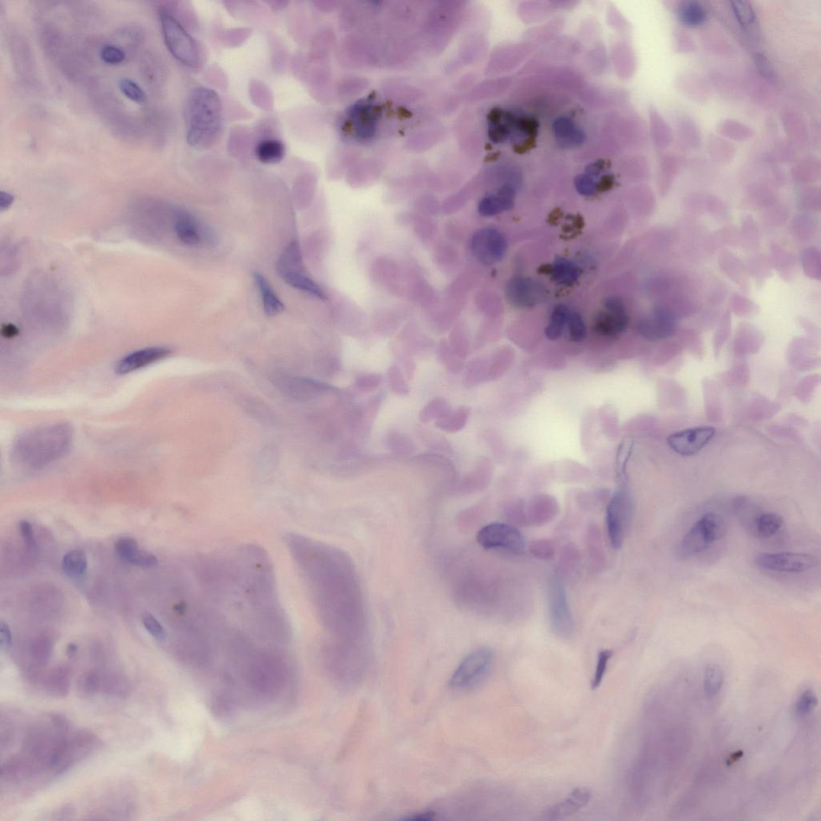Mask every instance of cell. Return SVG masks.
Listing matches in <instances>:
<instances>
[{"label": "cell", "instance_id": "obj_54", "mask_svg": "<svg viewBox=\"0 0 821 821\" xmlns=\"http://www.w3.org/2000/svg\"><path fill=\"white\" fill-rule=\"evenodd\" d=\"M435 814L432 813H423L421 814L413 815L412 817L405 818L407 820H432L434 819Z\"/></svg>", "mask_w": 821, "mask_h": 821}, {"label": "cell", "instance_id": "obj_22", "mask_svg": "<svg viewBox=\"0 0 821 821\" xmlns=\"http://www.w3.org/2000/svg\"><path fill=\"white\" fill-rule=\"evenodd\" d=\"M254 280L260 293L266 315L275 316L284 311L285 310L284 302L272 288L268 280L259 272H255L254 274Z\"/></svg>", "mask_w": 821, "mask_h": 821}, {"label": "cell", "instance_id": "obj_48", "mask_svg": "<svg viewBox=\"0 0 821 821\" xmlns=\"http://www.w3.org/2000/svg\"><path fill=\"white\" fill-rule=\"evenodd\" d=\"M382 376L379 374L369 373L359 375L355 380V387L362 392L373 391L379 388L382 383Z\"/></svg>", "mask_w": 821, "mask_h": 821}, {"label": "cell", "instance_id": "obj_27", "mask_svg": "<svg viewBox=\"0 0 821 821\" xmlns=\"http://www.w3.org/2000/svg\"><path fill=\"white\" fill-rule=\"evenodd\" d=\"M255 154L261 163L273 165L279 163L284 158L286 148L281 140L277 139H266L261 140L256 146Z\"/></svg>", "mask_w": 821, "mask_h": 821}, {"label": "cell", "instance_id": "obj_11", "mask_svg": "<svg viewBox=\"0 0 821 821\" xmlns=\"http://www.w3.org/2000/svg\"><path fill=\"white\" fill-rule=\"evenodd\" d=\"M470 250L480 263L494 265L504 259L508 250V241L499 229L485 227L478 229L473 235Z\"/></svg>", "mask_w": 821, "mask_h": 821}, {"label": "cell", "instance_id": "obj_13", "mask_svg": "<svg viewBox=\"0 0 821 821\" xmlns=\"http://www.w3.org/2000/svg\"><path fill=\"white\" fill-rule=\"evenodd\" d=\"M715 432V428L711 426L688 428L669 437L668 446L681 456H693L713 440Z\"/></svg>", "mask_w": 821, "mask_h": 821}, {"label": "cell", "instance_id": "obj_29", "mask_svg": "<svg viewBox=\"0 0 821 821\" xmlns=\"http://www.w3.org/2000/svg\"><path fill=\"white\" fill-rule=\"evenodd\" d=\"M63 571L71 578H80L88 569V558L85 552L73 550L67 553L62 560Z\"/></svg>", "mask_w": 821, "mask_h": 821}, {"label": "cell", "instance_id": "obj_34", "mask_svg": "<svg viewBox=\"0 0 821 821\" xmlns=\"http://www.w3.org/2000/svg\"><path fill=\"white\" fill-rule=\"evenodd\" d=\"M451 410V407L446 399L435 398L423 407L420 412L419 418L421 422L425 423L437 421Z\"/></svg>", "mask_w": 821, "mask_h": 821}, {"label": "cell", "instance_id": "obj_36", "mask_svg": "<svg viewBox=\"0 0 821 821\" xmlns=\"http://www.w3.org/2000/svg\"><path fill=\"white\" fill-rule=\"evenodd\" d=\"M489 373L483 361L475 359L471 362L464 375V384L474 386L488 377Z\"/></svg>", "mask_w": 821, "mask_h": 821}, {"label": "cell", "instance_id": "obj_47", "mask_svg": "<svg viewBox=\"0 0 821 821\" xmlns=\"http://www.w3.org/2000/svg\"><path fill=\"white\" fill-rule=\"evenodd\" d=\"M574 186L579 195L585 197L593 196L599 190L598 183L587 174L578 175L574 180Z\"/></svg>", "mask_w": 821, "mask_h": 821}, {"label": "cell", "instance_id": "obj_4", "mask_svg": "<svg viewBox=\"0 0 821 821\" xmlns=\"http://www.w3.org/2000/svg\"><path fill=\"white\" fill-rule=\"evenodd\" d=\"M276 268L280 278L293 288L307 293L318 300H327L326 293L308 275L300 245L297 242L287 245L277 261Z\"/></svg>", "mask_w": 821, "mask_h": 821}, {"label": "cell", "instance_id": "obj_5", "mask_svg": "<svg viewBox=\"0 0 821 821\" xmlns=\"http://www.w3.org/2000/svg\"><path fill=\"white\" fill-rule=\"evenodd\" d=\"M160 22L166 48L175 60L188 67L200 64L197 43L179 20L166 10H160Z\"/></svg>", "mask_w": 821, "mask_h": 821}, {"label": "cell", "instance_id": "obj_23", "mask_svg": "<svg viewBox=\"0 0 821 821\" xmlns=\"http://www.w3.org/2000/svg\"><path fill=\"white\" fill-rule=\"evenodd\" d=\"M783 526V519L775 512H760L751 527V533L757 537L767 539L777 535Z\"/></svg>", "mask_w": 821, "mask_h": 821}, {"label": "cell", "instance_id": "obj_25", "mask_svg": "<svg viewBox=\"0 0 821 821\" xmlns=\"http://www.w3.org/2000/svg\"><path fill=\"white\" fill-rule=\"evenodd\" d=\"M373 111L368 106H355L351 114L355 133L361 139H368L375 134V118Z\"/></svg>", "mask_w": 821, "mask_h": 821}, {"label": "cell", "instance_id": "obj_53", "mask_svg": "<svg viewBox=\"0 0 821 821\" xmlns=\"http://www.w3.org/2000/svg\"><path fill=\"white\" fill-rule=\"evenodd\" d=\"M15 197L8 192L1 191L0 193V210L1 211L8 210L12 206L14 203Z\"/></svg>", "mask_w": 821, "mask_h": 821}, {"label": "cell", "instance_id": "obj_52", "mask_svg": "<svg viewBox=\"0 0 821 821\" xmlns=\"http://www.w3.org/2000/svg\"><path fill=\"white\" fill-rule=\"evenodd\" d=\"M19 530L21 535L24 537V540L27 546L31 548H35L36 543L35 540L33 527L27 521H22L19 523Z\"/></svg>", "mask_w": 821, "mask_h": 821}, {"label": "cell", "instance_id": "obj_16", "mask_svg": "<svg viewBox=\"0 0 821 821\" xmlns=\"http://www.w3.org/2000/svg\"><path fill=\"white\" fill-rule=\"evenodd\" d=\"M170 353L171 350L164 347L140 349L120 359L115 371L119 375H127L158 362L168 357Z\"/></svg>", "mask_w": 821, "mask_h": 821}, {"label": "cell", "instance_id": "obj_8", "mask_svg": "<svg viewBox=\"0 0 821 821\" xmlns=\"http://www.w3.org/2000/svg\"><path fill=\"white\" fill-rule=\"evenodd\" d=\"M494 651L487 647L470 653L460 664L450 679V687L467 690L478 686L487 677L494 663Z\"/></svg>", "mask_w": 821, "mask_h": 821}, {"label": "cell", "instance_id": "obj_12", "mask_svg": "<svg viewBox=\"0 0 821 821\" xmlns=\"http://www.w3.org/2000/svg\"><path fill=\"white\" fill-rule=\"evenodd\" d=\"M505 294L512 306L530 308L539 304L545 300L546 288L539 281L527 277L515 276L507 284Z\"/></svg>", "mask_w": 821, "mask_h": 821}, {"label": "cell", "instance_id": "obj_35", "mask_svg": "<svg viewBox=\"0 0 821 821\" xmlns=\"http://www.w3.org/2000/svg\"><path fill=\"white\" fill-rule=\"evenodd\" d=\"M115 551L122 561L131 564L140 550L137 541L132 537H125L120 538L115 544Z\"/></svg>", "mask_w": 821, "mask_h": 821}, {"label": "cell", "instance_id": "obj_55", "mask_svg": "<svg viewBox=\"0 0 821 821\" xmlns=\"http://www.w3.org/2000/svg\"><path fill=\"white\" fill-rule=\"evenodd\" d=\"M67 653H69V655H72V653H75V652L76 651V647L74 644H70L69 647H67Z\"/></svg>", "mask_w": 821, "mask_h": 821}, {"label": "cell", "instance_id": "obj_2", "mask_svg": "<svg viewBox=\"0 0 821 821\" xmlns=\"http://www.w3.org/2000/svg\"><path fill=\"white\" fill-rule=\"evenodd\" d=\"M222 128V103L213 90L206 87L193 90L187 102V143L195 149H208Z\"/></svg>", "mask_w": 821, "mask_h": 821}, {"label": "cell", "instance_id": "obj_32", "mask_svg": "<svg viewBox=\"0 0 821 821\" xmlns=\"http://www.w3.org/2000/svg\"><path fill=\"white\" fill-rule=\"evenodd\" d=\"M569 313L568 307L563 304L554 308L550 323L546 328V336L551 341H555L562 336L564 327L567 324Z\"/></svg>", "mask_w": 821, "mask_h": 821}, {"label": "cell", "instance_id": "obj_51", "mask_svg": "<svg viewBox=\"0 0 821 821\" xmlns=\"http://www.w3.org/2000/svg\"><path fill=\"white\" fill-rule=\"evenodd\" d=\"M13 642L12 631L4 621H0V648L3 652L7 653L10 649Z\"/></svg>", "mask_w": 821, "mask_h": 821}, {"label": "cell", "instance_id": "obj_6", "mask_svg": "<svg viewBox=\"0 0 821 821\" xmlns=\"http://www.w3.org/2000/svg\"><path fill=\"white\" fill-rule=\"evenodd\" d=\"M547 596L552 631L561 639L569 640L574 634V619L566 589L557 574L551 575L548 579Z\"/></svg>", "mask_w": 821, "mask_h": 821}, {"label": "cell", "instance_id": "obj_49", "mask_svg": "<svg viewBox=\"0 0 821 821\" xmlns=\"http://www.w3.org/2000/svg\"><path fill=\"white\" fill-rule=\"evenodd\" d=\"M101 58L108 65H119L124 60L125 54L116 46L106 45L101 50Z\"/></svg>", "mask_w": 821, "mask_h": 821}, {"label": "cell", "instance_id": "obj_42", "mask_svg": "<svg viewBox=\"0 0 821 821\" xmlns=\"http://www.w3.org/2000/svg\"><path fill=\"white\" fill-rule=\"evenodd\" d=\"M569 336L574 342H581L587 337V327L581 315L576 311H569L567 324Z\"/></svg>", "mask_w": 821, "mask_h": 821}, {"label": "cell", "instance_id": "obj_43", "mask_svg": "<svg viewBox=\"0 0 821 821\" xmlns=\"http://www.w3.org/2000/svg\"><path fill=\"white\" fill-rule=\"evenodd\" d=\"M530 552L539 560L548 561L555 555V548L550 540L539 539L531 542Z\"/></svg>", "mask_w": 821, "mask_h": 821}, {"label": "cell", "instance_id": "obj_31", "mask_svg": "<svg viewBox=\"0 0 821 821\" xmlns=\"http://www.w3.org/2000/svg\"><path fill=\"white\" fill-rule=\"evenodd\" d=\"M678 17L685 25L695 27L704 23L707 15L701 4L695 1H688L685 2L679 8Z\"/></svg>", "mask_w": 821, "mask_h": 821}, {"label": "cell", "instance_id": "obj_7", "mask_svg": "<svg viewBox=\"0 0 821 821\" xmlns=\"http://www.w3.org/2000/svg\"><path fill=\"white\" fill-rule=\"evenodd\" d=\"M479 545L488 551H500L521 555L526 542L517 528L507 523L494 522L480 529L477 535Z\"/></svg>", "mask_w": 821, "mask_h": 821}, {"label": "cell", "instance_id": "obj_21", "mask_svg": "<svg viewBox=\"0 0 821 821\" xmlns=\"http://www.w3.org/2000/svg\"><path fill=\"white\" fill-rule=\"evenodd\" d=\"M558 505L548 498L533 501L526 512V522L535 526H542L551 522L558 514Z\"/></svg>", "mask_w": 821, "mask_h": 821}, {"label": "cell", "instance_id": "obj_30", "mask_svg": "<svg viewBox=\"0 0 821 821\" xmlns=\"http://www.w3.org/2000/svg\"><path fill=\"white\" fill-rule=\"evenodd\" d=\"M724 684L723 671L717 664H708L704 674V692L709 699H714L720 694Z\"/></svg>", "mask_w": 821, "mask_h": 821}, {"label": "cell", "instance_id": "obj_10", "mask_svg": "<svg viewBox=\"0 0 821 821\" xmlns=\"http://www.w3.org/2000/svg\"><path fill=\"white\" fill-rule=\"evenodd\" d=\"M632 514L631 501L625 490L617 491L606 510L605 524L612 547L619 550L624 545Z\"/></svg>", "mask_w": 821, "mask_h": 821}, {"label": "cell", "instance_id": "obj_17", "mask_svg": "<svg viewBox=\"0 0 821 821\" xmlns=\"http://www.w3.org/2000/svg\"><path fill=\"white\" fill-rule=\"evenodd\" d=\"M591 798L592 791L589 788H576L564 801L547 808L543 814V818L547 820H557L571 817L587 806Z\"/></svg>", "mask_w": 821, "mask_h": 821}, {"label": "cell", "instance_id": "obj_19", "mask_svg": "<svg viewBox=\"0 0 821 821\" xmlns=\"http://www.w3.org/2000/svg\"><path fill=\"white\" fill-rule=\"evenodd\" d=\"M176 236L181 243L189 247H198L205 243L207 234L197 219L190 213L179 211L174 222Z\"/></svg>", "mask_w": 821, "mask_h": 821}, {"label": "cell", "instance_id": "obj_18", "mask_svg": "<svg viewBox=\"0 0 821 821\" xmlns=\"http://www.w3.org/2000/svg\"><path fill=\"white\" fill-rule=\"evenodd\" d=\"M515 197L516 190L514 186H501L498 191L484 197L480 201L479 213L485 217H494L510 211L514 206Z\"/></svg>", "mask_w": 821, "mask_h": 821}, {"label": "cell", "instance_id": "obj_41", "mask_svg": "<svg viewBox=\"0 0 821 821\" xmlns=\"http://www.w3.org/2000/svg\"><path fill=\"white\" fill-rule=\"evenodd\" d=\"M388 383L390 389L396 395L405 396L409 394V384L403 374L401 369L397 366H391L388 371Z\"/></svg>", "mask_w": 821, "mask_h": 821}, {"label": "cell", "instance_id": "obj_26", "mask_svg": "<svg viewBox=\"0 0 821 821\" xmlns=\"http://www.w3.org/2000/svg\"><path fill=\"white\" fill-rule=\"evenodd\" d=\"M550 273L552 279L562 286H572L579 278L578 266L572 261L563 257L554 260L551 266Z\"/></svg>", "mask_w": 821, "mask_h": 821}, {"label": "cell", "instance_id": "obj_14", "mask_svg": "<svg viewBox=\"0 0 821 821\" xmlns=\"http://www.w3.org/2000/svg\"><path fill=\"white\" fill-rule=\"evenodd\" d=\"M676 318L672 311L658 307L651 315L637 323V332L650 341H664L673 336L676 330Z\"/></svg>", "mask_w": 821, "mask_h": 821}, {"label": "cell", "instance_id": "obj_38", "mask_svg": "<svg viewBox=\"0 0 821 821\" xmlns=\"http://www.w3.org/2000/svg\"><path fill=\"white\" fill-rule=\"evenodd\" d=\"M438 355L439 358H440L443 364L452 373H459L460 371L463 370L464 366V359L460 358L447 343H442L440 345L438 349Z\"/></svg>", "mask_w": 821, "mask_h": 821}, {"label": "cell", "instance_id": "obj_24", "mask_svg": "<svg viewBox=\"0 0 821 821\" xmlns=\"http://www.w3.org/2000/svg\"><path fill=\"white\" fill-rule=\"evenodd\" d=\"M282 387L298 399H311V397L329 389L328 387L317 382L300 378H286Z\"/></svg>", "mask_w": 821, "mask_h": 821}, {"label": "cell", "instance_id": "obj_44", "mask_svg": "<svg viewBox=\"0 0 821 821\" xmlns=\"http://www.w3.org/2000/svg\"><path fill=\"white\" fill-rule=\"evenodd\" d=\"M612 656H613V651L610 650H604L599 652L594 676L592 682H591V689L596 690L601 686Z\"/></svg>", "mask_w": 821, "mask_h": 821}, {"label": "cell", "instance_id": "obj_20", "mask_svg": "<svg viewBox=\"0 0 821 821\" xmlns=\"http://www.w3.org/2000/svg\"><path fill=\"white\" fill-rule=\"evenodd\" d=\"M553 131L558 143L562 148L578 147L583 144L585 139L583 130L578 127L573 120L567 117L554 120Z\"/></svg>", "mask_w": 821, "mask_h": 821}, {"label": "cell", "instance_id": "obj_50", "mask_svg": "<svg viewBox=\"0 0 821 821\" xmlns=\"http://www.w3.org/2000/svg\"><path fill=\"white\" fill-rule=\"evenodd\" d=\"M131 564L140 568H155L158 567V559L153 553L145 551H140Z\"/></svg>", "mask_w": 821, "mask_h": 821}, {"label": "cell", "instance_id": "obj_40", "mask_svg": "<svg viewBox=\"0 0 821 821\" xmlns=\"http://www.w3.org/2000/svg\"><path fill=\"white\" fill-rule=\"evenodd\" d=\"M119 88L120 92L124 94V96L129 99L134 103L139 104H144L147 102V96L137 83L128 78H122L119 81Z\"/></svg>", "mask_w": 821, "mask_h": 821}, {"label": "cell", "instance_id": "obj_28", "mask_svg": "<svg viewBox=\"0 0 821 821\" xmlns=\"http://www.w3.org/2000/svg\"><path fill=\"white\" fill-rule=\"evenodd\" d=\"M470 410L462 406L456 410L448 412L440 419L435 421L436 426L447 432H457L463 430L469 420Z\"/></svg>", "mask_w": 821, "mask_h": 821}, {"label": "cell", "instance_id": "obj_15", "mask_svg": "<svg viewBox=\"0 0 821 821\" xmlns=\"http://www.w3.org/2000/svg\"><path fill=\"white\" fill-rule=\"evenodd\" d=\"M628 324L624 302L618 297H612L605 300L604 310L596 318L595 329L603 336H615L625 332Z\"/></svg>", "mask_w": 821, "mask_h": 821}, {"label": "cell", "instance_id": "obj_45", "mask_svg": "<svg viewBox=\"0 0 821 821\" xmlns=\"http://www.w3.org/2000/svg\"><path fill=\"white\" fill-rule=\"evenodd\" d=\"M732 10H733L736 19L742 26H749L755 20V14L752 8L747 2L744 1H733L731 2Z\"/></svg>", "mask_w": 821, "mask_h": 821}, {"label": "cell", "instance_id": "obj_3", "mask_svg": "<svg viewBox=\"0 0 821 821\" xmlns=\"http://www.w3.org/2000/svg\"><path fill=\"white\" fill-rule=\"evenodd\" d=\"M726 526L723 517L715 512L705 514L691 527L678 543L676 553L681 560L707 551L715 542L723 539Z\"/></svg>", "mask_w": 821, "mask_h": 821}, {"label": "cell", "instance_id": "obj_33", "mask_svg": "<svg viewBox=\"0 0 821 821\" xmlns=\"http://www.w3.org/2000/svg\"><path fill=\"white\" fill-rule=\"evenodd\" d=\"M387 444L391 451L400 456H411L416 451L411 438L400 432H390L387 437Z\"/></svg>", "mask_w": 821, "mask_h": 821}, {"label": "cell", "instance_id": "obj_39", "mask_svg": "<svg viewBox=\"0 0 821 821\" xmlns=\"http://www.w3.org/2000/svg\"><path fill=\"white\" fill-rule=\"evenodd\" d=\"M489 464L487 462L480 460V462L475 464V467L473 472L464 478L462 480V488L464 489H472L478 487L479 485L484 482V480L487 479L489 475Z\"/></svg>", "mask_w": 821, "mask_h": 821}, {"label": "cell", "instance_id": "obj_9", "mask_svg": "<svg viewBox=\"0 0 821 821\" xmlns=\"http://www.w3.org/2000/svg\"><path fill=\"white\" fill-rule=\"evenodd\" d=\"M756 566L763 571L802 574L819 566L820 560L813 554L781 552L760 553L754 558Z\"/></svg>", "mask_w": 821, "mask_h": 821}, {"label": "cell", "instance_id": "obj_46", "mask_svg": "<svg viewBox=\"0 0 821 821\" xmlns=\"http://www.w3.org/2000/svg\"><path fill=\"white\" fill-rule=\"evenodd\" d=\"M143 622L146 631L155 640L160 642H163L166 640L167 632L164 626L160 624L159 621L153 615L149 613V612H145L143 615Z\"/></svg>", "mask_w": 821, "mask_h": 821}, {"label": "cell", "instance_id": "obj_37", "mask_svg": "<svg viewBox=\"0 0 821 821\" xmlns=\"http://www.w3.org/2000/svg\"><path fill=\"white\" fill-rule=\"evenodd\" d=\"M818 704L817 694L812 690L808 689L802 693L797 699L794 708L795 715L799 718L805 717L813 713Z\"/></svg>", "mask_w": 821, "mask_h": 821}, {"label": "cell", "instance_id": "obj_1", "mask_svg": "<svg viewBox=\"0 0 821 821\" xmlns=\"http://www.w3.org/2000/svg\"><path fill=\"white\" fill-rule=\"evenodd\" d=\"M72 441V428L65 423L31 428L15 439L13 461L22 469L40 470L64 457Z\"/></svg>", "mask_w": 821, "mask_h": 821}]
</instances>
